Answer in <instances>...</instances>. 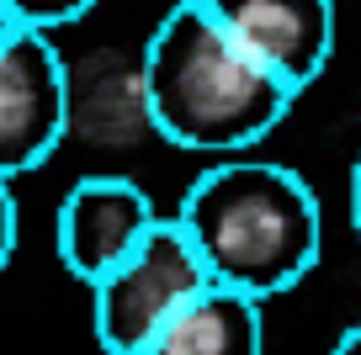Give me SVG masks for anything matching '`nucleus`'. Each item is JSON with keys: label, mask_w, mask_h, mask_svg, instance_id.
<instances>
[{"label": "nucleus", "mask_w": 361, "mask_h": 355, "mask_svg": "<svg viewBox=\"0 0 361 355\" xmlns=\"http://www.w3.org/2000/svg\"><path fill=\"white\" fill-rule=\"evenodd\" d=\"M213 22L293 90H308L335 54V0H202Z\"/></svg>", "instance_id": "6"}, {"label": "nucleus", "mask_w": 361, "mask_h": 355, "mask_svg": "<svg viewBox=\"0 0 361 355\" xmlns=\"http://www.w3.org/2000/svg\"><path fill=\"white\" fill-rule=\"evenodd\" d=\"M16 239H22V212H16V191H11V180H0V270L11 266Z\"/></svg>", "instance_id": "9"}, {"label": "nucleus", "mask_w": 361, "mask_h": 355, "mask_svg": "<svg viewBox=\"0 0 361 355\" xmlns=\"http://www.w3.org/2000/svg\"><path fill=\"white\" fill-rule=\"evenodd\" d=\"M138 96L165 144L224 159L271 138L303 90L228 37L202 0H176L144 43Z\"/></svg>", "instance_id": "1"}, {"label": "nucleus", "mask_w": 361, "mask_h": 355, "mask_svg": "<svg viewBox=\"0 0 361 355\" xmlns=\"http://www.w3.org/2000/svg\"><path fill=\"white\" fill-rule=\"evenodd\" d=\"M335 355H361V323H350V329L335 340Z\"/></svg>", "instance_id": "11"}, {"label": "nucleus", "mask_w": 361, "mask_h": 355, "mask_svg": "<svg viewBox=\"0 0 361 355\" xmlns=\"http://www.w3.org/2000/svg\"><path fill=\"white\" fill-rule=\"evenodd\" d=\"M350 228H356V239H361V154H356V165H350Z\"/></svg>", "instance_id": "10"}, {"label": "nucleus", "mask_w": 361, "mask_h": 355, "mask_svg": "<svg viewBox=\"0 0 361 355\" xmlns=\"http://www.w3.org/2000/svg\"><path fill=\"white\" fill-rule=\"evenodd\" d=\"M260 344H266V302L224 281H207L170 313L149 355H255Z\"/></svg>", "instance_id": "7"}, {"label": "nucleus", "mask_w": 361, "mask_h": 355, "mask_svg": "<svg viewBox=\"0 0 361 355\" xmlns=\"http://www.w3.org/2000/svg\"><path fill=\"white\" fill-rule=\"evenodd\" d=\"M207 266L192 249V239L180 233L176 218L159 212V223L106 270L102 281H90V323L96 340L112 355H149L154 334L170 323V313L192 292L207 287Z\"/></svg>", "instance_id": "3"}, {"label": "nucleus", "mask_w": 361, "mask_h": 355, "mask_svg": "<svg viewBox=\"0 0 361 355\" xmlns=\"http://www.w3.org/2000/svg\"><path fill=\"white\" fill-rule=\"evenodd\" d=\"M154 223H159V207L149 201L144 186H133L123 175H85L59 201V260L80 287H90Z\"/></svg>", "instance_id": "5"}, {"label": "nucleus", "mask_w": 361, "mask_h": 355, "mask_svg": "<svg viewBox=\"0 0 361 355\" xmlns=\"http://www.w3.org/2000/svg\"><path fill=\"white\" fill-rule=\"evenodd\" d=\"M176 223L202 255L207 276L260 302L298 287L324 255V212L314 186L271 159L224 154L192 180Z\"/></svg>", "instance_id": "2"}, {"label": "nucleus", "mask_w": 361, "mask_h": 355, "mask_svg": "<svg viewBox=\"0 0 361 355\" xmlns=\"http://www.w3.org/2000/svg\"><path fill=\"white\" fill-rule=\"evenodd\" d=\"M16 32V22H11V16H6V11H0V43H6V37H11Z\"/></svg>", "instance_id": "12"}, {"label": "nucleus", "mask_w": 361, "mask_h": 355, "mask_svg": "<svg viewBox=\"0 0 361 355\" xmlns=\"http://www.w3.org/2000/svg\"><path fill=\"white\" fill-rule=\"evenodd\" d=\"M102 6V0H0V11L16 27H37V32H59V27L80 22Z\"/></svg>", "instance_id": "8"}, {"label": "nucleus", "mask_w": 361, "mask_h": 355, "mask_svg": "<svg viewBox=\"0 0 361 355\" xmlns=\"http://www.w3.org/2000/svg\"><path fill=\"white\" fill-rule=\"evenodd\" d=\"M69 127V69L54 32L16 27L0 43V180L32 175Z\"/></svg>", "instance_id": "4"}]
</instances>
